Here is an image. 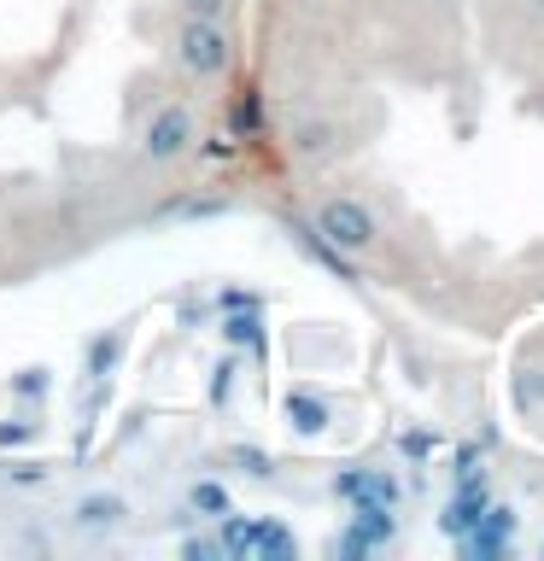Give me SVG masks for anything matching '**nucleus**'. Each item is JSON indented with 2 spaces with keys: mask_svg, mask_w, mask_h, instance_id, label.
I'll use <instances>...</instances> for the list:
<instances>
[{
  "mask_svg": "<svg viewBox=\"0 0 544 561\" xmlns=\"http://www.w3.org/2000/svg\"><path fill=\"white\" fill-rule=\"evenodd\" d=\"M310 228H316V240L333 245L340 257H369L381 245V217L358 199V193H322V199L310 205Z\"/></svg>",
  "mask_w": 544,
  "mask_h": 561,
  "instance_id": "f257e3e1",
  "label": "nucleus"
},
{
  "mask_svg": "<svg viewBox=\"0 0 544 561\" xmlns=\"http://www.w3.org/2000/svg\"><path fill=\"white\" fill-rule=\"evenodd\" d=\"M175 65L193 82H223L235 65V35L223 30V18H182L175 30Z\"/></svg>",
  "mask_w": 544,
  "mask_h": 561,
  "instance_id": "f03ea898",
  "label": "nucleus"
},
{
  "mask_svg": "<svg viewBox=\"0 0 544 561\" xmlns=\"http://www.w3.org/2000/svg\"><path fill=\"white\" fill-rule=\"evenodd\" d=\"M129 497L112 485H88L77 491V497L65 503V533L77 538V543H105V538H123L129 533Z\"/></svg>",
  "mask_w": 544,
  "mask_h": 561,
  "instance_id": "7ed1b4c3",
  "label": "nucleus"
},
{
  "mask_svg": "<svg viewBox=\"0 0 544 561\" xmlns=\"http://www.w3.org/2000/svg\"><path fill=\"white\" fill-rule=\"evenodd\" d=\"M193 140H200V117H193V105L165 100L147 117V129H140V158H147V164H175V158L193 152Z\"/></svg>",
  "mask_w": 544,
  "mask_h": 561,
  "instance_id": "20e7f679",
  "label": "nucleus"
},
{
  "mask_svg": "<svg viewBox=\"0 0 544 561\" xmlns=\"http://www.w3.org/2000/svg\"><path fill=\"white\" fill-rule=\"evenodd\" d=\"M333 421V403L328 398H310V392H287V427L298 438H322Z\"/></svg>",
  "mask_w": 544,
  "mask_h": 561,
  "instance_id": "39448f33",
  "label": "nucleus"
},
{
  "mask_svg": "<svg viewBox=\"0 0 544 561\" xmlns=\"http://www.w3.org/2000/svg\"><path fill=\"white\" fill-rule=\"evenodd\" d=\"M188 497H193V508H211V515H228V497H223V491L211 485V480H205V485H193Z\"/></svg>",
  "mask_w": 544,
  "mask_h": 561,
  "instance_id": "423d86ee",
  "label": "nucleus"
},
{
  "mask_svg": "<svg viewBox=\"0 0 544 561\" xmlns=\"http://www.w3.org/2000/svg\"><path fill=\"white\" fill-rule=\"evenodd\" d=\"M175 12L182 18H223L228 0H175Z\"/></svg>",
  "mask_w": 544,
  "mask_h": 561,
  "instance_id": "0eeeda50",
  "label": "nucleus"
},
{
  "mask_svg": "<svg viewBox=\"0 0 544 561\" xmlns=\"http://www.w3.org/2000/svg\"><path fill=\"white\" fill-rule=\"evenodd\" d=\"M539 556H544V543H539Z\"/></svg>",
  "mask_w": 544,
  "mask_h": 561,
  "instance_id": "6e6552de",
  "label": "nucleus"
},
{
  "mask_svg": "<svg viewBox=\"0 0 544 561\" xmlns=\"http://www.w3.org/2000/svg\"><path fill=\"white\" fill-rule=\"evenodd\" d=\"M539 7H544V0H539Z\"/></svg>",
  "mask_w": 544,
  "mask_h": 561,
  "instance_id": "1a4fd4ad",
  "label": "nucleus"
}]
</instances>
